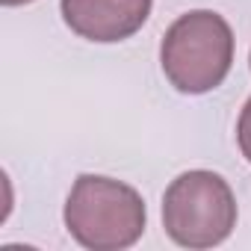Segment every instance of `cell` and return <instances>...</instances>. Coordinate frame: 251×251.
Listing matches in <instances>:
<instances>
[{
  "mask_svg": "<svg viewBox=\"0 0 251 251\" xmlns=\"http://www.w3.org/2000/svg\"><path fill=\"white\" fill-rule=\"evenodd\" d=\"M142 195L103 175H80L65 201V227L89 251H121L145 233Z\"/></svg>",
  "mask_w": 251,
  "mask_h": 251,
  "instance_id": "cell-1",
  "label": "cell"
},
{
  "mask_svg": "<svg viewBox=\"0 0 251 251\" xmlns=\"http://www.w3.org/2000/svg\"><path fill=\"white\" fill-rule=\"evenodd\" d=\"M160 62L166 80L183 95H204L233 65V30L213 9L180 15L163 36Z\"/></svg>",
  "mask_w": 251,
  "mask_h": 251,
  "instance_id": "cell-2",
  "label": "cell"
},
{
  "mask_svg": "<svg viewBox=\"0 0 251 251\" xmlns=\"http://www.w3.org/2000/svg\"><path fill=\"white\" fill-rule=\"evenodd\" d=\"M163 227L180 248L222 245L236 227L233 189L207 169L177 175L163 195Z\"/></svg>",
  "mask_w": 251,
  "mask_h": 251,
  "instance_id": "cell-3",
  "label": "cell"
},
{
  "mask_svg": "<svg viewBox=\"0 0 251 251\" xmlns=\"http://www.w3.org/2000/svg\"><path fill=\"white\" fill-rule=\"evenodd\" d=\"M154 0H59L65 24L89 42H124L139 33Z\"/></svg>",
  "mask_w": 251,
  "mask_h": 251,
  "instance_id": "cell-4",
  "label": "cell"
},
{
  "mask_svg": "<svg viewBox=\"0 0 251 251\" xmlns=\"http://www.w3.org/2000/svg\"><path fill=\"white\" fill-rule=\"evenodd\" d=\"M236 142H239L242 157L251 163V98L245 100V106L239 112V121H236Z\"/></svg>",
  "mask_w": 251,
  "mask_h": 251,
  "instance_id": "cell-5",
  "label": "cell"
},
{
  "mask_svg": "<svg viewBox=\"0 0 251 251\" xmlns=\"http://www.w3.org/2000/svg\"><path fill=\"white\" fill-rule=\"evenodd\" d=\"M3 6H24V3H33V0H0Z\"/></svg>",
  "mask_w": 251,
  "mask_h": 251,
  "instance_id": "cell-6",
  "label": "cell"
}]
</instances>
